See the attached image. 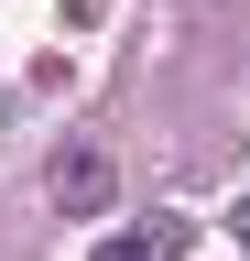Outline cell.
I'll return each mask as SVG.
<instances>
[{
	"instance_id": "cell-1",
	"label": "cell",
	"mask_w": 250,
	"mask_h": 261,
	"mask_svg": "<svg viewBox=\"0 0 250 261\" xmlns=\"http://www.w3.org/2000/svg\"><path fill=\"white\" fill-rule=\"evenodd\" d=\"M44 185H54V207H66V218H98V207H109V185H120V163L76 142V152H54V174H44Z\"/></svg>"
},
{
	"instance_id": "cell-2",
	"label": "cell",
	"mask_w": 250,
	"mask_h": 261,
	"mask_svg": "<svg viewBox=\"0 0 250 261\" xmlns=\"http://www.w3.org/2000/svg\"><path fill=\"white\" fill-rule=\"evenodd\" d=\"M87 261H152L142 240H98V250H87Z\"/></svg>"
},
{
	"instance_id": "cell-3",
	"label": "cell",
	"mask_w": 250,
	"mask_h": 261,
	"mask_svg": "<svg viewBox=\"0 0 250 261\" xmlns=\"http://www.w3.org/2000/svg\"><path fill=\"white\" fill-rule=\"evenodd\" d=\"M229 240H239V250H250V196H239V207H229Z\"/></svg>"
}]
</instances>
